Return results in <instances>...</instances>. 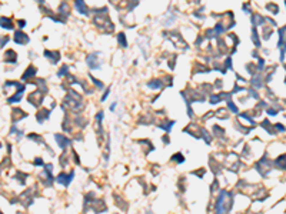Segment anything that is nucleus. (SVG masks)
<instances>
[{
	"mask_svg": "<svg viewBox=\"0 0 286 214\" xmlns=\"http://www.w3.org/2000/svg\"><path fill=\"white\" fill-rule=\"evenodd\" d=\"M15 42H16L17 44H26V43H29V36L24 34L23 32H16V34H15Z\"/></svg>",
	"mask_w": 286,
	"mask_h": 214,
	"instance_id": "5",
	"label": "nucleus"
},
{
	"mask_svg": "<svg viewBox=\"0 0 286 214\" xmlns=\"http://www.w3.org/2000/svg\"><path fill=\"white\" fill-rule=\"evenodd\" d=\"M0 26H1V27H6V29H9V30H12V29L15 27L13 21H12L9 17H1V19H0Z\"/></svg>",
	"mask_w": 286,
	"mask_h": 214,
	"instance_id": "9",
	"label": "nucleus"
},
{
	"mask_svg": "<svg viewBox=\"0 0 286 214\" xmlns=\"http://www.w3.org/2000/svg\"><path fill=\"white\" fill-rule=\"evenodd\" d=\"M66 74H67V66H63L59 71V76L62 77V76H66Z\"/></svg>",
	"mask_w": 286,
	"mask_h": 214,
	"instance_id": "22",
	"label": "nucleus"
},
{
	"mask_svg": "<svg viewBox=\"0 0 286 214\" xmlns=\"http://www.w3.org/2000/svg\"><path fill=\"white\" fill-rule=\"evenodd\" d=\"M45 56H46V57H49V60H50L53 64H54V63H57V62H59V57H60V54H59L57 51L50 53L49 50H46V51H45Z\"/></svg>",
	"mask_w": 286,
	"mask_h": 214,
	"instance_id": "10",
	"label": "nucleus"
},
{
	"mask_svg": "<svg viewBox=\"0 0 286 214\" xmlns=\"http://www.w3.org/2000/svg\"><path fill=\"white\" fill-rule=\"evenodd\" d=\"M74 7H76V9H77L82 15H87V7L84 6L83 1H80V0H79V1H76V3H74Z\"/></svg>",
	"mask_w": 286,
	"mask_h": 214,
	"instance_id": "11",
	"label": "nucleus"
},
{
	"mask_svg": "<svg viewBox=\"0 0 286 214\" xmlns=\"http://www.w3.org/2000/svg\"><path fill=\"white\" fill-rule=\"evenodd\" d=\"M232 203H233V196L228 191H222L219 196L218 201H216V207H215V213L216 214H228L232 208Z\"/></svg>",
	"mask_w": 286,
	"mask_h": 214,
	"instance_id": "1",
	"label": "nucleus"
},
{
	"mask_svg": "<svg viewBox=\"0 0 286 214\" xmlns=\"http://www.w3.org/2000/svg\"><path fill=\"white\" fill-rule=\"evenodd\" d=\"M19 26H20V27H24V26H26V21H24V20H19Z\"/></svg>",
	"mask_w": 286,
	"mask_h": 214,
	"instance_id": "28",
	"label": "nucleus"
},
{
	"mask_svg": "<svg viewBox=\"0 0 286 214\" xmlns=\"http://www.w3.org/2000/svg\"><path fill=\"white\" fill-rule=\"evenodd\" d=\"M99 56H97V53H92V54H89L87 56V59H86V63H87V66L90 67V69H93V70H97L100 64H99Z\"/></svg>",
	"mask_w": 286,
	"mask_h": 214,
	"instance_id": "3",
	"label": "nucleus"
},
{
	"mask_svg": "<svg viewBox=\"0 0 286 214\" xmlns=\"http://www.w3.org/2000/svg\"><path fill=\"white\" fill-rule=\"evenodd\" d=\"M7 42H9V37H7V36H1V37H0V47H3L4 43H7Z\"/></svg>",
	"mask_w": 286,
	"mask_h": 214,
	"instance_id": "20",
	"label": "nucleus"
},
{
	"mask_svg": "<svg viewBox=\"0 0 286 214\" xmlns=\"http://www.w3.org/2000/svg\"><path fill=\"white\" fill-rule=\"evenodd\" d=\"M54 139H56V141L59 143L60 148H63V150L67 147L69 144H70V140H69V139H66L65 136H62V134H56V136H54Z\"/></svg>",
	"mask_w": 286,
	"mask_h": 214,
	"instance_id": "7",
	"label": "nucleus"
},
{
	"mask_svg": "<svg viewBox=\"0 0 286 214\" xmlns=\"http://www.w3.org/2000/svg\"><path fill=\"white\" fill-rule=\"evenodd\" d=\"M268 10H272L273 12V15H276L278 12H279V7H278V4H268Z\"/></svg>",
	"mask_w": 286,
	"mask_h": 214,
	"instance_id": "18",
	"label": "nucleus"
},
{
	"mask_svg": "<svg viewBox=\"0 0 286 214\" xmlns=\"http://www.w3.org/2000/svg\"><path fill=\"white\" fill-rule=\"evenodd\" d=\"M17 54L13 51V50H7L6 51V54H4V62H7V63H16L17 60Z\"/></svg>",
	"mask_w": 286,
	"mask_h": 214,
	"instance_id": "8",
	"label": "nucleus"
},
{
	"mask_svg": "<svg viewBox=\"0 0 286 214\" xmlns=\"http://www.w3.org/2000/svg\"><path fill=\"white\" fill-rule=\"evenodd\" d=\"M73 177H74V171H72L70 174H66V173H60V174L57 176V183H59V184H63V186H69Z\"/></svg>",
	"mask_w": 286,
	"mask_h": 214,
	"instance_id": "4",
	"label": "nucleus"
},
{
	"mask_svg": "<svg viewBox=\"0 0 286 214\" xmlns=\"http://www.w3.org/2000/svg\"><path fill=\"white\" fill-rule=\"evenodd\" d=\"M36 71H37V70H36L33 66H30L29 69H27V71L23 74V80H26L27 77H32V76H34V74H36Z\"/></svg>",
	"mask_w": 286,
	"mask_h": 214,
	"instance_id": "13",
	"label": "nucleus"
},
{
	"mask_svg": "<svg viewBox=\"0 0 286 214\" xmlns=\"http://www.w3.org/2000/svg\"><path fill=\"white\" fill-rule=\"evenodd\" d=\"M210 101H212L213 104H216V103H219V101H220V96H218V94H213V96L210 97Z\"/></svg>",
	"mask_w": 286,
	"mask_h": 214,
	"instance_id": "21",
	"label": "nucleus"
},
{
	"mask_svg": "<svg viewBox=\"0 0 286 214\" xmlns=\"http://www.w3.org/2000/svg\"><path fill=\"white\" fill-rule=\"evenodd\" d=\"M42 91H34L32 93L30 96H29V101L33 104V106H40V103H42V94H40Z\"/></svg>",
	"mask_w": 286,
	"mask_h": 214,
	"instance_id": "6",
	"label": "nucleus"
},
{
	"mask_svg": "<svg viewBox=\"0 0 286 214\" xmlns=\"http://www.w3.org/2000/svg\"><path fill=\"white\" fill-rule=\"evenodd\" d=\"M276 127H278V130L283 132V126H282V124H276Z\"/></svg>",
	"mask_w": 286,
	"mask_h": 214,
	"instance_id": "30",
	"label": "nucleus"
},
{
	"mask_svg": "<svg viewBox=\"0 0 286 214\" xmlns=\"http://www.w3.org/2000/svg\"><path fill=\"white\" fill-rule=\"evenodd\" d=\"M175 160H179L177 163H183V161H185V159H183V156H182L180 153H179V154H175V156L172 157V161H175Z\"/></svg>",
	"mask_w": 286,
	"mask_h": 214,
	"instance_id": "19",
	"label": "nucleus"
},
{
	"mask_svg": "<svg viewBox=\"0 0 286 214\" xmlns=\"http://www.w3.org/2000/svg\"><path fill=\"white\" fill-rule=\"evenodd\" d=\"M228 104H229V109H230V110H232L233 113H237V107H236V106L233 104V103H232V101H229Z\"/></svg>",
	"mask_w": 286,
	"mask_h": 214,
	"instance_id": "23",
	"label": "nucleus"
},
{
	"mask_svg": "<svg viewBox=\"0 0 286 214\" xmlns=\"http://www.w3.org/2000/svg\"><path fill=\"white\" fill-rule=\"evenodd\" d=\"M49 114H50V110H42V112H39V114H37V121H43V120H46V118H49Z\"/></svg>",
	"mask_w": 286,
	"mask_h": 214,
	"instance_id": "12",
	"label": "nucleus"
},
{
	"mask_svg": "<svg viewBox=\"0 0 286 214\" xmlns=\"http://www.w3.org/2000/svg\"><path fill=\"white\" fill-rule=\"evenodd\" d=\"M263 64H265V62H263L262 59H259V69H262V67H263Z\"/></svg>",
	"mask_w": 286,
	"mask_h": 214,
	"instance_id": "29",
	"label": "nucleus"
},
{
	"mask_svg": "<svg viewBox=\"0 0 286 214\" xmlns=\"http://www.w3.org/2000/svg\"><path fill=\"white\" fill-rule=\"evenodd\" d=\"M278 113V110H273V109H268V114H270V116H275Z\"/></svg>",
	"mask_w": 286,
	"mask_h": 214,
	"instance_id": "27",
	"label": "nucleus"
},
{
	"mask_svg": "<svg viewBox=\"0 0 286 214\" xmlns=\"http://www.w3.org/2000/svg\"><path fill=\"white\" fill-rule=\"evenodd\" d=\"M148 86H149L150 89H160V87H162V83H160V80H153V82L148 83Z\"/></svg>",
	"mask_w": 286,
	"mask_h": 214,
	"instance_id": "16",
	"label": "nucleus"
},
{
	"mask_svg": "<svg viewBox=\"0 0 286 214\" xmlns=\"http://www.w3.org/2000/svg\"><path fill=\"white\" fill-rule=\"evenodd\" d=\"M0 214H1V211H0Z\"/></svg>",
	"mask_w": 286,
	"mask_h": 214,
	"instance_id": "31",
	"label": "nucleus"
},
{
	"mask_svg": "<svg viewBox=\"0 0 286 214\" xmlns=\"http://www.w3.org/2000/svg\"><path fill=\"white\" fill-rule=\"evenodd\" d=\"M118 40H119V44H120L122 47H126V46H127V43H126V37H125V33H120V34H119Z\"/></svg>",
	"mask_w": 286,
	"mask_h": 214,
	"instance_id": "15",
	"label": "nucleus"
},
{
	"mask_svg": "<svg viewBox=\"0 0 286 214\" xmlns=\"http://www.w3.org/2000/svg\"><path fill=\"white\" fill-rule=\"evenodd\" d=\"M256 168H257V171H259L262 176H268V173L270 171V163L266 160V159H262L260 161H257Z\"/></svg>",
	"mask_w": 286,
	"mask_h": 214,
	"instance_id": "2",
	"label": "nucleus"
},
{
	"mask_svg": "<svg viewBox=\"0 0 286 214\" xmlns=\"http://www.w3.org/2000/svg\"><path fill=\"white\" fill-rule=\"evenodd\" d=\"M39 164L43 166V160H42V159H36V160H34V166H39Z\"/></svg>",
	"mask_w": 286,
	"mask_h": 214,
	"instance_id": "26",
	"label": "nucleus"
},
{
	"mask_svg": "<svg viewBox=\"0 0 286 214\" xmlns=\"http://www.w3.org/2000/svg\"><path fill=\"white\" fill-rule=\"evenodd\" d=\"M253 86L259 89V87L262 86V83H260V79H253Z\"/></svg>",
	"mask_w": 286,
	"mask_h": 214,
	"instance_id": "24",
	"label": "nucleus"
},
{
	"mask_svg": "<svg viewBox=\"0 0 286 214\" xmlns=\"http://www.w3.org/2000/svg\"><path fill=\"white\" fill-rule=\"evenodd\" d=\"M252 20H253V23H259V24H262V23L265 21V19L262 16H259V15H255Z\"/></svg>",
	"mask_w": 286,
	"mask_h": 214,
	"instance_id": "17",
	"label": "nucleus"
},
{
	"mask_svg": "<svg viewBox=\"0 0 286 214\" xmlns=\"http://www.w3.org/2000/svg\"><path fill=\"white\" fill-rule=\"evenodd\" d=\"M252 36H253V43H255V46L256 47H260V42H259V34L256 33V27H253L252 29Z\"/></svg>",
	"mask_w": 286,
	"mask_h": 214,
	"instance_id": "14",
	"label": "nucleus"
},
{
	"mask_svg": "<svg viewBox=\"0 0 286 214\" xmlns=\"http://www.w3.org/2000/svg\"><path fill=\"white\" fill-rule=\"evenodd\" d=\"M92 80H93V83H95V84H96V86H97L99 89H103V84H102V83L99 82V80H96L95 77H92Z\"/></svg>",
	"mask_w": 286,
	"mask_h": 214,
	"instance_id": "25",
	"label": "nucleus"
}]
</instances>
